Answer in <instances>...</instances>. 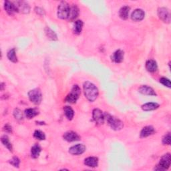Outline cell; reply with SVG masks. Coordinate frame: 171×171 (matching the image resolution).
I'll return each instance as SVG.
<instances>
[{"label": "cell", "mask_w": 171, "mask_h": 171, "mask_svg": "<svg viewBox=\"0 0 171 171\" xmlns=\"http://www.w3.org/2000/svg\"><path fill=\"white\" fill-rule=\"evenodd\" d=\"M83 87H84V94L86 98L90 102H94L96 100L99 94L98 89L97 88V87L90 82H84Z\"/></svg>", "instance_id": "cell-1"}, {"label": "cell", "mask_w": 171, "mask_h": 171, "mask_svg": "<svg viewBox=\"0 0 171 171\" xmlns=\"http://www.w3.org/2000/svg\"><path fill=\"white\" fill-rule=\"evenodd\" d=\"M105 119L106 120L107 123L110 126L112 129L114 130H120L123 128L124 124L120 119L116 118L114 116H112L108 114H104Z\"/></svg>", "instance_id": "cell-2"}, {"label": "cell", "mask_w": 171, "mask_h": 171, "mask_svg": "<svg viewBox=\"0 0 171 171\" xmlns=\"http://www.w3.org/2000/svg\"><path fill=\"white\" fill-rule=\"evenodd\" d=\"M81 94L80 88L78 85H74L72 87L70 93L68 94L66 98V102L70 104H74L79 98Z\"/></svg>", "instance_id": "cell-3"}, {"label": "cell", "mask_w": 171, "mask_h": 171, "mask_svg": "<svg viewBox=\"0 0 171 171\" xmlns=\"http://www.w3.org/2000/svg\"><path fill=\"white\" fill-rule=\"evenodd\" d=\"M70 11V7L67 2H62L58 8V17L62 19L68 18Z\"/></svg>", "instance_id": "cell-4"}, {"label": "cell", "mask_w": 171, "mask_h": 171, "mask_svg": "<svg viewBox=\"0 0 171 171\" xmlns=\"http://www.w3.org/2000/svg\"><path fill=\"white\" fill-rule=\"evenodd\" d=\"M171 163V156L169 153L164 154L161 158L159 164L154 168V170H167L170 166Z\"/></svg>", "instance_id": "cell-5"}, {"label": "cell", "mask_w": 171, "mask_h": 171, "mask_svg": "<svg viewBox=\"0 0 171 171\" xmlns=\"http://www.w3.org/2000/svg\"><path fill=\"white\" fill-rule=\"evenodd\" d=\"M28 96L30 101L35 104H40L42 102V95L40 89L35 88L28 92Z\"/></svg>", "instance_id": "cell-6"}, {"label": "cell", "mask_w": 171, "mask_h": 171, "mask_svg": "<svg viewBox=\"0 0 171 171\" xmlns=\"http://www.w3.org/2000/svg\"><path fill=\"white\" fill-rule=\"evenodd\" d=\"M158 16L159 18L164 23H170V14L167 8H160L158 9Z\"/></svg>", "instance_id": "cell-7"}, {"label": "cell", "mask_w": 171, "mask_h": 171, "mask_svg": "<svg viewBox=\"0 0 171 171\" xmlns=\"http://www.w3.org/2000/svg\"><path fill=\"white\" fill-rule=\"evenodd\" d=\"M92 117H93L94 120L97 124H102L104 123L105 120V115L103 113V112L100 109L96 108L92 112Z\"/></svg>", "instance_id": "cell-8"}, {"label": "cell", "mask_w": 171, "mask_h": 171, "mask_svg": "<svg viewBox=\"0 0 171 171\" xmlns=\"http://www.w3.org/2000/svg\"><path fill=\"white\" fill-rule=\"evenodd\" d=\"M15 4L17 12H19L22 13H28L30 11V7L29 4L25 2H14Z\"/></svg>", "instance_id": "cell-9"}, {"label": "cell", "mask_w": 171, "mask_h": 171, "mask_svg": "<svg viewBox=\"0 0 171 171\" xmlns=\"http://www.w3.org/2000/svg\"><path fill=\"white\" fill-rule=\"evenodd\" d=\"M86 146L84 144H78L72 146L69 149L70 154L72 155H80L86 151Z\"/></svg>", "instance_id": "cell-10"}, {"label": "cell", "mask_w": 171, "mask_h": 171, "mask_svg": "<svg viewBox=\"0 0 171 171\" xmlns=\"http://www.w3.org/2000/svg\"><path fill=\"white\" fill-rule=\"evenodd\" d=\"M145 13L141 9H136L132 13L131 18L134 22H140L142 21L144 18Z\"/></svg>", "instance_id": "cell-11"}, {"label": "cell", "mask_w": 171, "mask_h": 171, "mask_svg": "<svg viewBox=\"0 0 171 171\" xmlns=\"http://www.w3.org/2000/svg\"><path fill=\"white\" fill-rule=\"evenodd\" d=\"M63 138L68 142H74L80 139V136L74 131H68L63 134Z\"/></svg>", "instance_id": "cell-12"}, {"label": "cell", "mask_w": 171, "mask_h": 171, "mask_svg": "<svg viewBox=\"0 0 171 171\" xmlns=\"http://www.w3.org/2000/svg\"><path fill=\"white\" fill-rule=\"evenodd\" d=\"M4 9L9 15H13L14 13L17 12L15 4L9 1H6L4 2Z\"/></svg>", "instance_id": "cell-13"}, {"label": "cell", "mask_w": 171, "mask_h": 171, "mask_svg": "<svg viewBox=\"0 0 171 171\" xmlns=\"http://www.w3.org/2000/svg\"><path fill=\"white\" fill-rule=\"evenodd\" d=\"M138 92L140 93L144 94V95H148V96H156V92L152 88L146 85L142 86L139 88Z\"/></svg>", "instance_id": "cell-14"}, {"label": "cell", "mask_w": 171, "mask_h": 171, "mask_svg": "<svg viewBox=\"0 0 171 171\" xmlns=\"http://www.w3.org/2000/svg\"><path fill=\"white\" fill-rule=\"evenodd\" d=\"M155 133V130L152 126H145L142 129L140 132V137L141 138H146L148 136L153 134Z\"/></svg>", "instance_id": "cell-15"}, {"label": "cell", "mask_w": 171, "mask_h": 171, "mask_svg": "<svg viewBox=\"0 0 171 171\" xmlns=\"http://www.w3.org/2000/svg\"><path fill=\"white\" fill-rule=\"evenodd\" d=\"M124 60V52L120 50H116L112 56V60L115 63H121Z\"/></svg>", "instance_id": "cell-16"}, {"label": "cell", "mask_w": 171, "mask_h": 171, "mask_svg": "<svg viewBox=\"0 0 171 171\" xmlns=\"http://www.w3.org/2000/svg\"><path fill=\"white\" fill-rule=\"evenodd\" d=\"M84 164L87 167L92 168L96 167L98 165V158L97 157H94V156L88 157L84 160Z\"/></svg>", "instance_id": "cell-17"}, {"label": "cell", "mask_w": 171, "mask_h": 171, "mask_svg": "<svg viewBox=\"0 0 171 171\" xmlns=\"http://www.w3.org/2000/svg\"><path fill=\"white\" fill-rule=\"evenodd\" d=\"M146 69L150 72H154L158 69L157 63L153 60H149L146 62Z\"/></svg>", "instance_id": "cell-18"}, {"label": "cell", "mask_w": 171, "mask_h": 171, "mask_svg": "<svg viewBox=\"0 0 171 171\" xmlns=\"http://www.w3.org/2000/svg\"><path fill=\"white\" fill-rule=\"evenodd\" d=\"M79 15V9L76 6H73L70 8V11L68 16V19L70 21H74V19Z\"/></svg>", "instance_id": "cell-19"}, {"label": "cell", "mask_w": 171, "mask_h": 171, "mask_svg": "<svg viewBox=\"0 0 171 171\" xmlns=\"http://www.w3.org/2000/svg\"><path fill=\"white\" fill-rule=\"evenodd\" d=\"M130 10V8L128 6H124L123 8H121L120 11H119V16L122 19H124V20H126V19H128V16H129V12Z\"/></svg>", "instance_id": "cell-20"}, {"label": "cell", "mask_w": 171, "mask_h": 171, "mask_svg": "<svg viewBox=\"0 0 171 171\" xmlns=\"http://www.w3.org/2000/svg\"><path fill=\"white\" fill-rule=\"evenodd\" d=\"M159 107V104L155 102H148L142 106V109L144 111H151L157 109Z\"/></svg>", "instance_id": "cell-21"}, {"label": "cell", "mask_w": 171, "mask_h": 171, "mask_svg": "<svg viewBox=\"0 0 171 171\" xmlns=\"http://www.w3.org/2000/svg\"><path fill=\"white\" fill-rule=\"evenodd\" d=\"M41 147L38 144L33 145L31 148V156L33 158H37L41 153Z\"/></svg>", "instance_id": "cell-22"}, {"label": "cell", "mask_w": 171, "mask_h": 171, "mask_svg": "<svg viewBox=\"0 0 171 171\" xmlns=\"http://www.w3.org/2000/svg\"><path fill=\"white\" fill-rule=\"evenodd\" d=\"M63 111H64L65 115L68 120H71L73 119L74 116V112L70 106H65L64 108H63Z\"/></svg>", "instance_id": "cell-23"}, {"label": "cell", "mask_w": 171, "mask_h": 171, "mask_svg": "<svg viewBox=\"0 0 171 171\" xmlns=\"http://www.w3.org/2000/svg\"><path fill=\"white\" fill-rule=\"evenodd\" d=\"M45 32H46L47 37L50 39V40H53V41H55V40H58L56 33L53 31H52L49 27H46L45 28Z\"/></svg>", "instance_id": "cell-24"}, {"label": "cell", "mask_w": 171, "mask_h": 171, "mask_svg": "<svg viewBox=\"0 0 171 171\" xmlns=\"http://www.w3.org/2000/svg\"><path fill=\"white\" fill-rule=\"evenodd\" d=\"M7 56H8V58L9 61H11L13 63L18 62V57L16 56V50L14 48L12 49V50H10L8 52Z\"/></svg>", "instance_id": "cell-25"}, {"label": "cell", "mask_w": 171, "mask_h": 171, "mask_svg": "<svg viewBox=\"0 0 171 171\" xmlns=\"http://www.w3.org/2000/svg\"><path fill=\"white\" fill-rule=\"evenodd\" d=\"M38 114V111L34 108H28L25 110V115L29 119H32Z\"/></svg>", "instance_id": "cell-26"}, {"label": "cell", "mask_w": 171, "mask_h": 171, "mask_svg": "<svg viewBox=\"0 0 171 171\" xmlns=\"http://www.w3.org/2000/svg\"><path fill=\"white\" fill-rule=\"evenodd\" d=\"M84 23L82 20H77L75 22L74 26V32L76 34H80L82 32Z\"/></svg>", "instance_id": "cell-27"}, {"label": "cell", "mask_w": 171, "mask_h": 171, "mask_svg": "<svg viewBox=\"0 0 171 171\" xmlns=\"http://www.w3.org/2000/svg\"><path fill=\"white\" fill-rule=\"evenodd\" d=\"M1 141L2 144L6 146V147L9 150L11 151V152H12V150H13V148H12V145L11 144L10 142H9V138L8 137V136L6 135H4L3 136L2 138H1Z\"/></svg>", "instance_id": "cell-28"}, {"label": "cell", "mask_w": 171, "mask_h": 171, "mask_svg": "<svg viewBox=\"0 0 171 171\" xmlns=\"http://www.w3.org/2000/svg\"><path fill=\"white\" fill-rule=\"evenodd\" d=\"M34 138L39 140H43L46 139L45 134L41 130H36L33 133Z\"/></svg>", "instance_id": "cell-29"}, {"label": "cell", "mask_w": 171, "mask_h": 171, "mask_svg": "<svg viewBox=\"0 0 171 171\" xmlns=\"http://www.w3.org/2000/svg\"><path fill=\"white\" fill-rule=\"evenodd\" d=\"M13 116L15 117L16 119L21 120L23 119V113L22 110H20L18 108H16L13 111Z\"/></svg>", "instance_id": "cell-30"}, {"label": "cell", "mask_w": 171, "mask_h": 171, "mask_svg": "<svg viewBox=\"0 0 171 171\" xmlns=\"http://www.w3.org/2000/svg\"><path fill=\"white\" fill-rule=\"evenodd\" d=\"M9 163L13 165V167L18 168L19 163H20V160L18 157H16V156H14V157H13L10 160H9Z\"/></svg>", "instance_id": "cell-31"}, {"label": "cell", "mask_w": 171, "mask_h": 171, "mask_svg": "<svg viewBox=\"0 0 171 171\" xmlns=\"http://www.w3.org/2000/svg\"><path fill=\"white\" fill-rule=\"evenodd\" d=\"M163 143L165 145H170V133H168L166 135L164 136L163 138Z\"/></svg>", "instance_id": "cell-32"}, {"label": "cell", "mask_w": 171, "mask_h": 171, "mask_svg": "<svg viewBox=\"0 0 171 171\" xmlns=\"http://www.w3.org/2000/svg\"><path fill=\"white\" fill-rule=\"evenodd\" d=\"M160 82L164 86H167L168 88H170V81L169 79H168V78H166L164 77L161 78L160 79Z\"/></svg>", "instance_id": "cell-33"}, {"label": "cell", "mask_w": 171, "mask_h": 171, "mask_svg": "<svg viewBox=\"0 0 171 171\" xmlns=\"http://www.w3.org/2000/svg\"><path fill=\"white\" fill-rule=\"evenodd\" d=\"M35 12L37 14H38V15H40V16H44L45 15L44 10H43V9L41 8L36 7L35 8Z\"/></svg>", "instance_id": "cell-34"}, {"label": "cell", "mask_w": 171, "mask_h": 171, "mask_svg": "<svg viewBox=\"0 0 171 171\" xmlns=\"http://www.w3.org/2000/svg\"><path fill=\"white\" fill-rule=\"evenodd\" d=\"M3 130L5 132H6V133H10L12 132V126L10 125L9 124H6L5 125V126L3 127Z\"/></svg>", "instance_id": "cell-35"}, {"label": "cell", "mask_w": 171, "mask_h": 171, "mask_svg": "<svg viewBox=\"0 0 171 171\" xmlns=\"http://www.w3.org/2000/svg\"><path fill=\"white\" fill-rule=\"evenodd\" d=\"M3 85H4L3 83H2L1 86H1V90H3V86H4Z\"/></svg>", "instance_id": "cell-36"}]
</instances>
